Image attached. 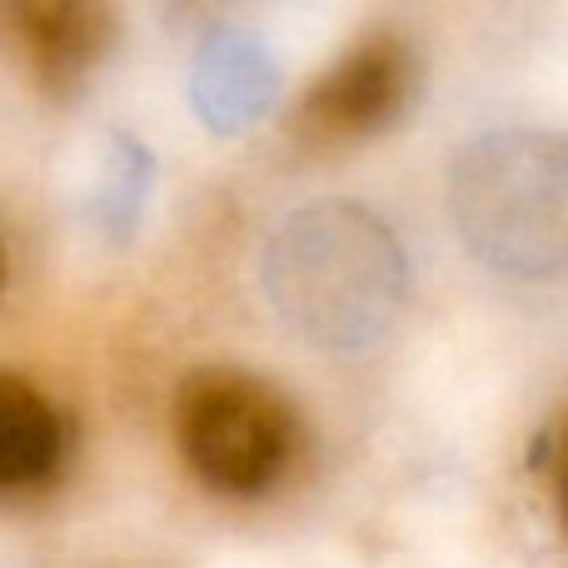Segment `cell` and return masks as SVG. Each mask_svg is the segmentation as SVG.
Returning <instances> with one entry per match:
<instances>
[{"label":"cell","instance_id":"5b68a950","mask_svg":"<svg viewBox=\"0 0 568 568\" xmlns=\"http://www.w3.org/2000/svg\"><path fill=\"white\" fill-rule=\"evenodd\" d=\"M60 419L26 379L0 374V489H36L60 464Z\"/></svg>","mask_w":568,"mask_h":568},{"label":"cell","instance_id":"7a4b0ae2","mask_svg":"<svg viewBox=\"0 0 568 568\" xmlns=\"http://www.w3.org/2000/svg\"><path fill=\"white\" fill-rule=\"evenodd\" d=\"M454 215L469 245L504 270H554L568 260V145L544 135H494L454 170Z\"/></svg>","mask_w":568,"mask_h":568},{"label":"cell","instance_id":"8992f818","mask_svg":"<svg viewBox=\"0 0 568 568\" xmlns=\"http://www.w3.org/2000/svg\"><path fill=\"white\" fill-rule=\"evenodd\" d=\"M26 40L45 75H70L100 45V16L80 6H36L26 10Z\"/></svg>","mask_w":568,"mask_h":568},{"label":"cell","instance_id":"6da1fadb","mask_svg":"<svg viewBox=\"0 0 568 568\" xmlns=\"http://www.w3.org/2000/svg\"><path fill=\"white\" fill-rule=\"evenodd\" d=\"M270 280L280 310L320 339H364L399 300V260L389 235L349 205L294 215L275 240Z\"/></svg>","mask_w":568,"mask_h":568},{"label":"cell","instance_id":"3957f363","mask_svg":"<svg viewBox=\"0 0 568 568\" xmlns=\"http://www.w3.org/2000/svg\"><path fill=\"white\" fill-rule=\"evenodd\" d=\"M180 449L190 469L225 494L265 489L294 444L290 409L250 374H195L180 389Z\"/></svg>","mask_w":568,"mask_h":568},{"label":"cell","instance_id":"ba28073f","mask_svg":"<svg viewBox=\"0 0 568 568\" xmlns=\"http://www.w3.org/2000/svg\"><path fill=\"white\" fill-rule=\"evenodd\" d=\"M0 280H6V250H0Z\"/></svg>","mask_w":568,"mask_h":568},{"label":"cell","instance_id":"277c9868","mask_svg":"<svg viewBox=\"0 0 568 568\" xmlns=\"http://www.w3.org/2000/svg\"><path fill=\"white\" fill-rule=\"evenodd\" d=\"M409 90V50L394 36H374L339 60L304 100V125L320 140H349L374 130Z\"/></svg>","mask_w":568,"mask_h":568},{"label":"cell","instance_id":"52a82bcc","mask_svg":"<svg viewBox=\"0 0 568 568\" xmlns=\"http://www.w3.org/2000/svg\"><path fill=\"white\" fill-rule=\"evenodd\" d=\"M559 509L568 519V439H564V459H559Z\"/></svg>","mask_w":568,"mask_h":568}]
</instances>
